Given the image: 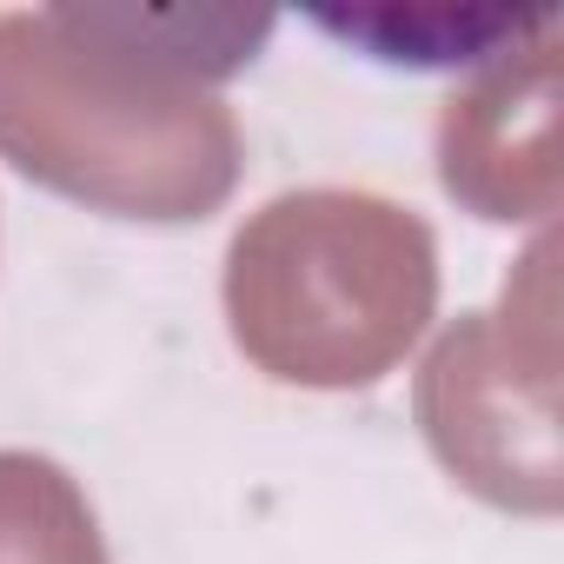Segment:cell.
<instances>
[{
    "label": "cell",
    "instance_id": "obj_1",
    "mask_svg": "<svg viewBox=\"0 0 564 564\" xmlns=\"http://www.w3.org/2000/svg\"><path fill=\"white\" fill-rule=\"evenodd\" d=\"M265 28V14H8L0 147L34 180L120 213H206L239 173V140L199 80L252 61Z\"/></svg>",
    "mask_w": 564,
    "mask_h": 564
},
{
    "label": "cell",
    "instance_id": "obj_2",
    "mask_svg": "<svg viewBox=\"0 0 564 564\" xmlns=\"http://www.w3.org/2000/svg\"><path fill=\"white\" fill-rule=\"evenodd\" d=\"M226 306L239 346L279 379H379L432 306L425 226L359 193L279 199L232 246Z\"/></svg>",
    "mask_w": 564,
    "mask_h": 564
},
{
    "label": "cell",
    "instance_id": "obj_3",
    "mask_svg": "<svg viewBox=\"0 0 564 564\" xmlns=\"http://www.w3.org/2000/svg\"><path fill=\"white\" fill-rule=\"evenodd\" d=\"M319 28L399 67H458L551 28V8H352L319 14Z\"/></svg>",
    "mask_w": 564,
    "mask_h": 564
},
{
    "label": "cell",
    "instance_id": "obj_4",
    "mask_svg": "<svg viewBox=\"0 0 564 564\" xmlns=\"http://www.w3.org/2000/svg\"><path fill=\"white\" fill-rule=\"evenodd\" d=\"M0 564H107L94 511L61 465L0 452Z\"/></svg>",
    "mask_w": 564,
    "mask_h": 564
}]
</instances>
